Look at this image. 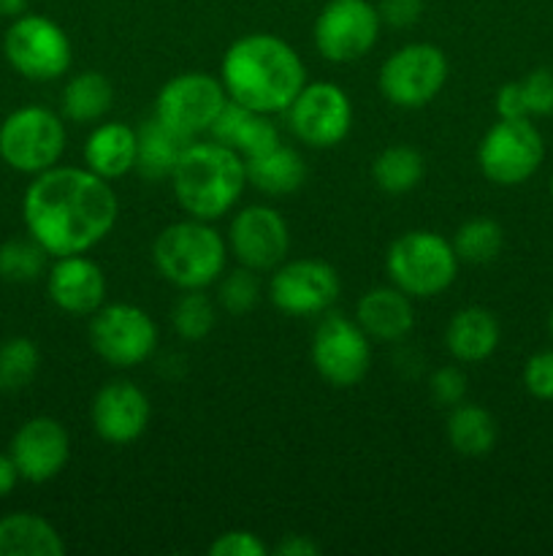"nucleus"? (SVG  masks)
I'll return each instance as SVG.
<instances>
[{"instance_id": "44", "label": "nucleus", "mask_w": 553, "mask_h": 556, "mask_svg": "<svg viewBox=\"0 0 553 556\" xmlns=\"http://www.w3.org/2000/svg\"><path fill=\"white\" fill-rule=\"evenodd\" d=\"M548 329H551V334H553V309H551V318H548Z\"/></svg>"}, {"instance_id": "8", "label": "nucleus", "mask_w": 553, "mask_h": 556, "mask_svg": "<svg viewBox=\"0 0 553 556\" xmlns=\"http://www.w3.org/2000/svg\"><path fill=\"white\" fill-rule=\"evenodd\" d=\"M90 345L106 364L130 369L155 353L160 331L152 315L139 304L112 302L90 315Z\"/></svg>"}, {"instance_id": "9", "label": "nucleus", "mask_w": 553, "mask_h": 556, "mask_svg": "<svg viewBox=\"0 0 553 556\" xmlns=\"http://www.w3.org/2000/svg\"><path fill=\"white\" fill-rule=\"evenodd\" d=\"M450 65L439 47L426 41L407 43L385 58L380 68V92L399 109L428 106L442 92Z\"/></svg>"}, {"instance_id": "43", "label": "nucleus", "mask_w": 553, "mask_h": 556, "mask_svg": "<svg viewBox=\"0 0 553 556\" xmlns=\"http://www.w3.org/2000/svg\"><path fill=\"white\" fill-rule=\"evenodd\" d=\"M27 0H0V16L5 20H16L20 14H25Z\"/></svg>"}, {"instance_id": "25", "label": "nucleus", "mask_w": 553, "mask_h": 556, "mask_svg": "<svg viewBox=\"0 0 553 556\" xmlns=\"http://www.w3.org/2000/svg\"><path fill=\"white\" fill-rule=\"evenodd\" d=\"M244 166H247V185L266 195H291L307 179V163L301 152L282 141L274 150L244 161Z\"/></svg>"}, {"instance_id": "45", "label": "nucleus", "mask_w": 553, "mask_h": 556, "mask_svg": "<svg viewBox=\"0 0 553 556\" xmlns=\"http://www.w3.org/2000/svg\"><path fill=\"white\" fill-rule=\"evenodd\" d=\"M551 195H553V177H551Z\"/></svg>"}, {"instance_id": "16", "label": "nucleus", "mask_w": 553, "mask_h": 556, "mask_svg": "<svg viewBox=\"0 0 553 556\" xmlns=\"http://www.w3.org/2000/svg\"><path fill=\"white\" fill-rule=\"evenodd\" d=\"M228 253L253 271H271L291 253V228L285 217L266 204H249L228 226Z\"/></svg>"}, {"instance_id": "37", "label": "nucleus", "mask_w": 553, "mask_h": 556, "mask_svg": "<svg viewBox=\"0 0 553 556\" xmlns=\"http://www.w3.org/2000/svg\"><path fill=\"white\" fill-rule=\"evenodd\" d=\"M524 386L537 400L553 402V351H540L526 362Z\"/></svg>"}, {"instance_id": "36", "label": "nucleus", "mask_w": 553, "mask_h": 556, "mask_svg": "<svg viewBox=\"0 0 553 556\" xmlns=\"http://www.w3.org/2000/svg\"><path fill=\"white\" fill-rule=\"evenodd\" d=\"M526 92V106L529 117H545L553 114V68L531 71L526 79H520Z\"/></svg>"}, {"instance_id": "24", "label": "nucleus", "mask_w": 553, "mask_h": 556, "mask_svg": "<svg viewBox=\"0 0 553 556\" xmlns=\"http://www.w3.org/2000/svg\"><path fill=\"white\" fill-rule=\"evenodd\" d=\"M65 543L52 521L38 514H9L0 519V556H63Z\"/></svg>"}, {"instance_id": "15", "label": "nucleus", "mask_w": 553, "mask_h": 556, "mask_svg": "<svg viewBox=\"0 0 553 556\" xmlns=\"http://www.w3.org/2000/svg\"><path fill=\"white\" fill-rule=\"evenodd\" d=\"M342 293V280L331 264L320 258L282 261L271 269L269 299L280 313L296 315H325Z\"/></svg>"}, {"instance_id": "6", "label": "nucleus", "mask_w": 553, "mask_h": 556, "mask_svg": "<svg viewBox=\"0 0 553 556\" xmlns=\"http://www.w3.org/2000/svg\"><path fill=\"white\" fill-rule=\"evenodd\" d=\"M65 152V123L47 106L14 109L0 123V157L20 174L47 172Z\"/></svg>"}, {"instance_id": "29", "label": "nucleus", "mask_w": 553, "mask_h": 556, "mask_svg": "<svg viewBox=\"0 0 553 556\" xmlns=\"http://www.w3.org/2000/svg\"><path fill=\"white\" fill-rule=\"evenodd\" d=\"M426 177V161L410 144H390L372 161V179L383 193L404 195Z\"/></svg>"}, {"instance_id": "21", "label": "nucleus", "mask_w": 553, "mask_h": 556, "mask_svg": "<svg viewBox=\"0 0 553 556\" xmlns=\"http://www.w3.org/2000/svg\"><path fill=\"white\" fill-rule=\"evenodd\" d=\"M209 134L215 141L236 150L244 161L263 155V152L274 150L280 144V130H276L271 114L253 112V109L242 106L231 98L211 123Z\"/></svg>"}, {"instance_id": "13", "label": "nucleus", "mask_w": 553, "mask_h": 556, "mask_svg": "<svg viewBox=\"0 0 553 556\" xmlns=\"http://www.w3.org/2000/svg\"><path fill=\"white\" fill-rule=\"evenodd\" d=\"M285 114L291 134L314 150L342 144L352 128V101L334 81H307Z\"/></svg>"}, {"instance_id": "26", "label": "nucleus", "mask_w": 553, "mask_h": 556, "mask_svg": "<svg viewBox=\"0 0 553 556\" xmlns=\"http://www.w3.org/2000/svg\"><path fill=\"white\" fill-rule=\"evenodd\" d=\"M190 141L182 139L179 134H173L168 125H163L160 119L152 114L150 119L136 128V172L144 179H168L171 177L173 166H177L179 155L188 147Z\"/></svg>"}, {"instance_id": "41", "label": "nucleus", "mask_w": 553, "mask_h": 556, "mask_svg": "<svg viewBox=\"0 0 553 556\" xmlns=\"http://www.w3.org/2000/svg\"><path fill=\"white\" fill-rule=\"evenodd\" d=\"M276 554L282 556H314L320 554V546L307 535H285V541L276 546Z\"/></svg>"}, {"instance_id": "42", "label": "nucleus", "mask_w": 553, "mask_h": 556, "mask_svg": "<svg viewBox=\"0 0 553 556\" xmlns=\"http://www.w3.org/2000/svg\"><path fill=\"white\" fill-rule=\"evenodd\" d=\"M20 470H16L14 459H11V454H0V500L9 497L11 492L16 489V483H20Z\"/></svg>"}, {"instance_id": "34", "label": "nucleus", "mask_w": 553, "mask_h": 556, "mask_svg": "<svg viewBox=\"0 0 553 556\" xmlns=\"http://www.w3.org/2000/svg\"><path fill=\"white\" fill-rule=\"evenodd\" d=\"M220 286H217V304L231 315H247L249 309L258 304L260 299V280L258 271L247 269V266H236V269L222 271Z\"/></svg>"}, {"instance_id": "3", "label": "nucleus", "mask_w": 553, "mask_h": 556, "mask_svg": "<svg viewBox=\"0 0 553 556\" xmlns=\"http://www.w3.org/2000/svg\"><path fill=\"white\" fill-rule=\"evenodd\" d=\"M173 199L198 220H217L228 215L244 193L247 166L244 157L220 141H190L179 155L171 177Z\"/></svg>"}, {"instance_id": "2", "label": "nucleus", "mask_w": 553, "mask_h": 556, "mask_svg": "<svg viewBox=\"0 0 553 556\" xmlns=\"http://www.w3.org/2000/svg\"><path fill=\"white\" fill-rule=\"evenodd\" d=\"M220 81L231 101L260 114H285L307 85V68L285 38L247 33L222 54Z\"/></svg>"}, {"instance_id": "11", "label": "nucleus", "mask_w": 553, "mask_h": 556, "mask_svg": "<svg viewBox=\"0 0 553 556\" xmlns=\"http://www.w3.org/2000/svg\"><path fill=\"white\" fill-rule=\"evenodd\" d=\"M542 157H545L542 134L529 117L499 119L486 130L477 147V166L483 177L502 188H513L535 177L537 168L542 166Z\"/></svg>"}, {"instance_id": "35", "label": "nucleus", "mask_w": 553, "mask_h": 556, "mask_svg": "<svg viewBox=\"0 0 553 556\" xmlns=\"http://www.w3.org/2000/svg\"><path fill=\"white\" fill-rule=\"evenodd\" d=\"M428 391L437 405L450 410L466 400V375L455 364H445V367L434 369V375L428 378Z\"/></svg>"}, {"instance_id": "28", "label": "nucleus", "mask_w": 553, "mask_h": 556, "mask_svg": "<svg viewBox=\"0 0 553 556\" xmlns=\"http://www.w3.org/2000/svg\"><path fill=\"white\" fill-rule=\"evenodd\" d=\"M114 103V87L101 71H81L74 74L63 87V117L70 123L92 125L101 123Z\"/></svg>"}, {"instance_id": "19", "label": "nucleus", "mask_w": 553, "mask_h": 556, "mask_svg": "<svg viewBox=\"0 0 553 556\" xmlns=\"http://www.w3.org/2000/svg\"><path fill=\"white\" fill-rule=\"evenodd\" d=\"M47 293L68 315H92L106 304V275L85 253L60 255L49 266Z\"/></svg>"}, {"instance_id": "27", "label": "nucleus", "mask_w": 553, "mask_h": 556, "mask_svg": "<svg viewBox=\"0 0 553 556\" xmlns=\"http://www.w3.org/2000/svg\"><path fill=\"white\" fill-rule=\"evenodd\" d=\"M445 434L455 454L466 456V459H480V456L491 454L497 445V421L486 407L464 400L461 405L450 407Z\"/></svg>"}, {"instance_id": "30", "label": "nucleus", "mask_w": 553, "mask_h": 556, "mask_svg": "<svg viewBox=\"0 0 553 556\" xmlns=\"http://www.w3.org/2000/svg\"><path fill=\"white\" fill-rule=\"evenodd\" d=\"M504 248V231L491 217H472L453 233V250L461 264H491Z\"/></svg>"}, {"instance_id": "18", "label": "nucleus", "mask_w": 553, "mask_h": 556, "mask_svg": "<svg viewBox=\"0 0 553 556\" xmlns=\"http://www.w3.org/2000/svg\"><path fill=\"white\" fill-rule=\"evenodd\" d=\"M150 396L133 380H112L92 396L90 421L101 440L112 445H128L150 427Z\"/></svg>"}, {"instance_id": "7", "label": "nucleus", "mask_w": 553, "mask_h": 556, "mask_svg": "<svg viewBox=\"0 0 553 556\" xmlns=\"http://www.w3.org/2000/svg\"><path fill=\"white\" fill-rule=\"evenodd\" d=\"M11 68L33 81H52L68 74L74 47L63 27L43 14H20L3 38Z\"/></svg>"}, {"instance_id": "5", "label": "nucleus", "mask_w": 553, "mask_h": 556, "mask_svg": "<svg viewBox=\"0 0 553 556\" xmlns=\"http://www.w3.org/2000/svg\"><path fill=\"white\" fill-rule=\"evenodd\" d=\"M459 264L453 242L426 228L396 237L385 253L390 282L412 299H432L448 291L459 275Z\"/></svg>"}, {"instance_id": "12", "label": "nucleus", "mask_w": 553, "mask_h": 556, "mask_svg": "<svg viewBox=\"0 0 553 556\" xmlns=\"http://www.w3.org/2000/svg\"><path fill=\"white\" fill-rule=\"evenodd\" d=\"M312 367L325 383L336 389H352L366 378L372 367V340L356 318L325 313L312 334Z\"/></svg>"}, {"instance_id": "40", "label": "nucleus", "mask_w": 553, "mask_h": 556, "mask_svg": "<svg viewBox=\"0 0 553 556\" xmlns=\"http://www.w3.org/2000/svg\"><path fill=\"white\" fill-rule=\"evenodd\" d=\"M493 106H497L499 119H524L529 117V106H526V92L520 81H507L497 90L493 98Z\"/></svg>"}, {"instance_id": "38", "label": "nucleus", "mask_w": 553, "mask_h": 556, "mask_svg": "<svg viewBox=\"0 0 553 556\" xmlns=\"http://www.w3.org/2000/svg\"><path fill=\"white\" fill-rule=\"evenodd\" d=\"M211 556H266L269 546L249 530H228L209 546Z\"/></svg>"}, {"instance_id": "14", "label": "nucleus", "mask_w": 553, "mask_h": 556, "mask_svg": "<svg viewBox=\"0 0 553 556\" xmlns=\"http://www.w3.org/2000/svg\"><path fill=\"white\" fill-rule=\"evenodd\" d=\"M383 20L369 0H329L314 20V47L329 63H356L377 43Z\"/></svg>"}, {"instance_id": "4", "label": "nucleus", "mask_w": 553, "mask_h": 556, "mask_svg": "<svg viewBox=\"0 0 553 556\" xmlns=\"http://www.w3.org/2000/svg\"><path fill=\"white\" fill-rule=\"evenodd\" d=\"M228 255L226 237L198 217L171 223L152 242L155 269L179 291L215 286L228 269Z\"/></svg>"}, {"instance_id": "32", "label": "nucleus", "mask_w": 553, "mask_h": 556, "mask_svg": "<svg viewBox=\"0 0 553 556\" xmlns=\"http://www.w3.org/2000/svg\"><path fill=\"white\" fill-rule=\"evenodd\" d=\"M41 367V353L38 345L27 337H11L0 345V391L16 394L27 389Z\"/></svg>"}, {"instance_id": "23", "label": "nucleus", "mask_w": 553, "mask_h": 556, "mask_svg": "<svg viewBox=\"0 0 553 556\" xmlns=\"http://www.w3.org/2000/svg\"><path fill=\"white\" fill-rule=\"evenodd\" d=\"M85 166L108 182L136 172V128L117 119L98 123L85 141Z\"/></svg>"}, {"instance_id": "17", "label": "nucleus", "mask_w": 553, "mask_h": 556, "mask_svg": "<svg viewBox=\"0 0 553 556\" xmlns=\"http://www.w3.org/2000/svg\"><path fill=\"white\" fill-rule=\"evenodd\" d=\"M9 454L22 481L47 483L68 465L70 438L57 418L36 416L16 429Z\"/></svg>"}, {"instance_id": "20", "label": "nucleus", "mask_w": 553, "mask_h": 556, "mask_svg": "<svg viewBox=\"0 0 553 556\" xmlns=\"http://www.w3.org/2000/svg\"><path fill=\"white\" fill-rule=\"evenodd\" d=\"M356 320L369 340L377 342H401L412 329H415V309H412V296L390 282V286H377L363 293L356 304Z\"/></svg>"}, {"instance_id": "22", "label": "nucleus", "mask_w": 553, "mask_h": 556, "mask_svg": "<svg viewBox=\"0 0 553 556\" xmlns=\"http://www.w3.org/2000/svg\"><path fill=\"white\" fill-rule=\"evenodd\" d=\"M502 340V329L491 309L464 307L448 320L445 348L461 364H480L493 356Z\"/></svg>"}, {"instance_id": "10", "label": "nucleus", "mask_w": 553, "mask_h": 556, "mask_svg": "<svg viewBox=\"0 0 553 556\" xmlns=\"http://www.w3.org/2000/svg\"><path fill=\"white\" fill-rule=\"evenodd\" d=\"M228 103V92L220 76L206 71L177 74L160 87L155 98V117L179 134L182 139L195 141L209 134L211 123Z\"/></svg>"}, {"instance_id": "31", "label": "nucleus", "mask_w": 553, "mask_h": 556, "mask_svg": "<svg viewBox=\"0 0 553 556\" xmlns=\"http://www.w3.org/2000/svg\"><path fill=\"white\" fill-rule=\"evenodd\" d=\"M217 324V304L206 288H190L171 307V326L184 342H201Z\"/></svg>"}, {"instance_id": "1", "label": "nucleus", "mask_w": 553, "mask_h": 556, "mask_svg": "<svg viewBox=\"0 0 553 556\" xmlns=\"http://www.w3.org/2000/svg\"><path fill=\"white\" fill-rule=\"evenodd\" d=\"M117 215L114 188L87 166H52L36 174L22 199L27 233L52 258L92 250L112 233Z\"/></svg>"}, {"instance_id": "39", "label": "nucleus", "mask_w": 553, "mask_h": 556, "mask_svg": "<svg viewBox=\"0 0 553 556\" xmlns=\"http://www.w3.org/2000/svg\"><path fill=\"white\" fill-rule=\"evenodd\" d=\"M380 20L388 27H412L423 14V0H380Z\"/></svg>"}, {"instance_id": "33", "label": "nucleus", "mask_w": 553, "mask_h": 556, "mask_svg": "<svg viewBox=\"0 0 553 556\" xmlns=\"http://www.w3.org/2000/svg\"><path fill=\"white\" fill-rule=\"evenodd\" d=\"M49 253L27 233V239H9L0 244V277L5 282H33L47 271Z\"/></svg>"}]
</instances>
